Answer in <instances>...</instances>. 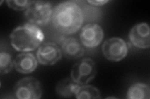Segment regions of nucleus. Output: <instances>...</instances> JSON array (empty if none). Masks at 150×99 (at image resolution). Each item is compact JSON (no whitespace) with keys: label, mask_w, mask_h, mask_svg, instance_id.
<instances>
[{"label":"nucleus","mask_w":150,"mask_h":99,"mask_svg":"<svg viewBox=\"0 0 150 99\" xmlns=\"http://www.w3.org/2000/svg\"><path fill=\"white\" fill-rule=\"evenodd\" d=\"M14 66L11 55L7 51L1 50L0 54V73L7 74L12 69Z\"/></svg>","instance_id":"nucleus-15"},{"label":"nucleus","mask_w":150,"mask_h":99,"mask_svg":"<svg viewBox=\"0 0 150 99\" xmlns=\"http://www.w3.org/2000/svg\"><path fill=\"white\" fill-rule=\"evenodd\" d=\"M84 21L81 8L75 1L59 4L53 10L52 22L61 33L72 34L78 31Z\"/></svg>","instance_id":"nucleus-1"},{"label":"nucleus","mask_w":150,"mask_h":99,"mask_svg":"<svg viewBox=\"0 0 150 99\" xmlns=\"http://www.w3.org/2000/svg\"><path fill=\"white\" fill-rule=\"evenodd\" d=\"M96 73L97 66L95 61L90 58H85L74 64L71 71V78L79 85H84L92 81Z\"/></svg>","instance_id":"nucleus-3"},{"label":"nucleus","mask_w":150,"mask_h":99,"mask_svg":"<svg viewBox=\"0 0 150 99\" xmlns=\"http://www.w3.org/2000/svg\"><path fill=\"white\" fill-rule=\"evenodd\" d=\"M15 94L20 99H39L43 95V86L37 79L26 77L16 84Z\"/></svg>","instance_id":"nucleus-5"},{"label":"nucleus","mask_w":150,"mask_h":99,"mask_svg":"<svg viewBox=\"0 0 150 99\" xmlns=\"http://www.w3.org/2000/svg\"><path fill=\"white\" fill-rule=\"evenodd\" d=\"M108 1H108V0H106V1H102V0H101V1H96V0H94V1H88L87 2L94 6H102L106 4Z\"/></svg>","instance_id":"nucleus-17"},{"label":"nucleus","mask_w":150,"mask_h":99,"mask_svg":"<svg viewBox=\"0 0 150 99\" xmlns=\"http://www.w3.org/2000/svg\"><path fill=\"white\" fill-rule=\"evenodd\" d=\"M62 57V50L53 42H46L42 45L37 51V59L43 65H53Z\"/></svg>","instance_id":"nucleus-7"},{"label":"nucleus","mask_w":150,"mask_h":99,"mask_svg":"<svg viewBox=\"0 0 150 99\" xmlns=\"http://www.w3.org/2000/svg\"><path fill=\"white\" fill-rule=\"evenodd\" d=\"M127 98L129 99H149L150 98L149 85L143 83L133 84L129 89Z\"/></svg>","instance_id":"nucleus-13"},{"label":"nucleus","mask_w":150,"mask_h":99,"mask_svg":"<svg viewBox=\"0 0 150 99\" xmlns=\"http://www.w3.org/2000/svg\"><path fill=\"white\" fill-rule=\"evenodd\" d=\"M129 40L134 46L139 48H148L150 46L149 27L147 23L135 25L129 32Z\"/></svg>","instance_id":"nucleus-9"},{"label":"nucleus","mask_w":150,"mask_h":99,"mask_svg":"<svg viewBox=\"0 0 150 99\" xmlns=\"http://www.w3.org/2000/svg\"><path fill=\"white\" fill-rule=\"evenodd\" d=\"M79 85L74 82L71 78H64L57 84L56 92L61 97L68 98L75 96Z\"/></svg>","instance_id":"nucleus-12"},{"label":"nucleus","mask_w":150,"mask_h":99,"mask_svg":"<svg viewBox=\"0 0 150 99\" xmlns=\"http://www.w3.org/2000/svg\"><path fill=\"white\" fill-rule=\"evenodd\" d=\"M102 51L107 60L119 61L127 55L128 48L123 39L119 37H113L105 41L102 46Z\"/></svg>","instance_id":"nucleus-6"},{"label":"nucleus","mask_w":150,"mask_h":99,"mask_svg":"<svg viewBox=\"0 0 150 99\" xmlns=\"http://www.w3.org/2000/svg\"><path fill=\"white\" fill-rule=\"evenodd\" d=\"M76 98H101V93L98 89L90 85L79 86L75 94Z\"/></svg>","instance_id":"nucleus-14"},{"label":"nucleus","mask_w":150,"mask_h":99,"mask_svg":"<svg viewBox=\"0 0 150 99\" xmlns=\"http://www.w3.org/2000/svg\"><path fill=\"white\" fill-rule=\"evenodd\" d=\"M51 4L46 1H33L25 12V17L30 24L43 26L48 24L52 16Z\"/></svg>","instance_id":"nucleus-4"},{"label":"nucleus","mask_w":150,"mask_h":99,"mask_svg":"<svg viewBox=\"0 0 150 99\" xmlns=\"http://www.w3.org/2000/svg\"><path fill=\"white\" fill-rule=\"evenodd\" d=\"M79 37L84 46L95 48L100 45L103 39V30L96 24H88L82 28Z\"/></svg>","instance_id":"nucleus-8"},{"label":"nucleus","mask_w":150,"mask_h":99,"mask_svg":"<svg viewBox=\"0 0 150 99\" xmlns=\"http://www.w3.org/2000/svg\"><path fill=\"white\" fill-rule=\"evenodd\" d=\"M62 48L65 57L69 60H76L81 58L85 52L80 42L73 37L66 39L63 41Z\"/></svg>","instance_id":"nucleus-11"},{"label":"nucleus","mask_w":150,"mask_h":99,"mask_svg":"<svg viewBox=\"0 0 150 99\" xmlns=\"http://www.w3.org/2000/svg\"><path fill=\"white\" fill-rule=\"evenodd\" d=\"M14 66L18 72L22 74L32 73L38 66V61L32 53L19 54L14 61Z\"/></svg>","instance_id":"nucleus-10"},{"label":"nucleus","mask_w":150,"mask_h":99,"mask_svg":"<svg viewBox=\"0 0 150 99\" xmlns=\"http://www.w3.org/2000/svg\"><path fill=\"white\" fill-rule=\"evenodd\" d=\"M33 1H6V3L8 4V6L16 11H21L24 10L25 9H28L29 8L31 4L33 3Z\"/></svg>","instance_id":"nucleus-16"},{"label":"nucleus","mask_w":150,"mask_h":99,"mask_svg":"<svg viewBox=\"0 0 150 99\" xmlns=\"http://www.w3.org/2000/svg\"><path fill=\"white\" fill-rule=\"evenodd\" d=\"M12 46L17 51H33L44 40V34L36 26L31 24L19 26L10 34Z\"/></svg>","instance_id":"nucleus-2"}]
</instances>
